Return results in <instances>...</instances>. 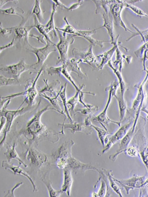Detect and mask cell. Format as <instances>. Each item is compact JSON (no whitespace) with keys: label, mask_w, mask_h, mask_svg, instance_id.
<instances>
[{"label":"cell","mask_w":148,"mask_h":197,"mask_svg":"<svg viewBox=\"0 0 148 197\" xmlns=\"http://www.w3.org/2000/svg\"><path fill=\"white\" fill-rule=\"evenodd\" d=\"M133 122V120L131 121L121 127L108 140L104 148L102 151V153L104 154L107 152L115 144L121 140L131 128Z\"/></svg>","instance_id":"8992f818"},{"label":"cell","mask_w":148,"mask_h":197,"mask_svg":"<svg viewBox=\"0 0 148 197\" xmlns=\"http://www.w3.org/2000/svg\"><path fill=\"white\" fill-rule=\"evenodd\" d=\"M34 25L31 26L32 27V28L33 27L36 28L41 35L43 36L45 38L46 40L50 42H53L51 39L52 36H51L50 35L46 33L44 25L39 22L35 15L34 16Z\"/></svg>","instance_id":"ffe728a7"},{"label":"cell","mask_w":148,"mask_h":197,"mask_svg":"<svg viewBox=\"0 0 148 197\" xmlns=\"http://www.w3.org/2000/svg\"><path fill=\"white\" fill-rule=\"evenodd\" d=\"M42 1L39 0L35 1L32 14H34L39 22L41 23L44 21L43 14L45 11H42L40 7V4Z\"/></svg>","instance_id":"d6986e66"},{"label":"cell","mask_w":148,"mask_h":197,"mask_svg":"<svg viewBox=\"0 0 148 197\" xmlns=\"http://www.w3.org/2000/svg\"><path fill=\"white\" fill-rule=\"evenodd\" d=\"M89 127H92L97 131L100 142L102 146H104L105 145V139L106 138V136L110 134L105 129L95 126L92 123L89 125Z\"/></svg>","instance_id":"603a6c76"},{"label":"cell","mask_w":148,"mask_h":197,"mask_svg":"<svg viewBox=\"0 0 148 197\" xmlns=\"http://www.w3.org/2000/svg\"><path fill=\"white\" fill-rule=\"evenodd\" d=\"M62 128L71 130L72 133H74L76 132H83L87 135L91 134L92 132V130L89 127L85 125L84 124L78 123L73 122L71 124H61Z\"/></svg>","instance_id":"30bf717a"},{"label":"cell","mask_w":148,"mask_h":197,"mask_svg":"<svg viewBox=\"0 0 148 197\" xmlns=\"http://www.w3.org/2000/svg\"><path fill=\"white\" fill-rule=\"evenodd\" d=\"M47 67V65L44 64L37 73L36 75L34 80L29 81L26 86L25 90L23 92V96L25 97L23 103L25 102L28 106L32 107L34 105L36 98L38 94L36 85L40 76L42 75Z\"/></svg>","instance_id":"5b68a950"},{"label":"cell","mask_w":148,"mask_h":197,"mask_svg":"<svg viewBox=\"0 0 148 197\" xmlns=\"http://www.w3.org/2000/svg\"><path fill=\"white\" fill-rule=\"evenodd\" d=\"M10 100L9 101L1 111L2 116L5 119V123L4 126V135L0 142V146L3 143L5 140L7 133L10 131L14 120L18 116L27 112L32 107L27 106L26 107L19 108L16 110H9L7 109Z\"/></svg>","instance_id":"277c9868"},{"label":"cell","mask_w":148,"mask_h":197,"mask_svg":"<svg viewBox=\"0 0 148 197\" xmlns=\"http://www.w3.org/2000/svg\"><path fill=\"white\" fill-rule=\"evenodd\" d=\"M136 124H133L132 128V127L125 136L121 140L119 148L116 153L112 156L110 157H111L110 159L112 160H115L118 155L126 151L133 136Z\"/></svg>","instance_id":"9c48e42d"},{"label":"cell","mask_w":148,"mask_h":197,"mask_svg":"<svg viewBox=\"0 0 148 197\" xmlns=\"http://www.w3.org/2000/svg\"><path fill=\"white\" fill-rule=\"evenodd\" d=\"M79 64L77 60L73 57L68 59L64 64L67 70L70 73H74L79 77L82 78L84 74L79 66Z\"/></svg>","instance_id":"7c38bea8"},{"label":"cell","mask_w":148,"mask_h":197,"mask_svg":"<svg viewBox=\"0 0 148 197\" xmlns=\"http://www.w3.org/2000/svg\"><path fill=\"white\" fill-rule=\"evenodd\" d=\"M108 172L107 175L110 181V186L113 189V190L117 194H118L120 196L122 197L123 196L121 192V190L118 186L116 184L114 181L112 176L111 175L110 172Z\"/></svg>","instance_id":"4316f807"},{"label":"cell","mask_w":148,"mask_h":197,"mask_svg":"<svg viewBox=\"0 0 148 197\" xmlns=\"http://www.w3.org/2000/svg\"><path fill=\"white\" fill-rule=\"evenodd\" d=\"M0 13L4 14H6L18 15L21 17L22 19H23V17L22 15L20 14V13H18L17 12V11L16 10V9L15 8L12 7L5 10H2L1 9H0Z\"/></svg>","instance_id":"f1b7e54d"},{"label":"cell","mask_w":148,"mask_h":197,"mask_svg":"<svg viewBox=\"0 0 148 197\" xmlns=\"http://www.w3.org/2000/svg\"><path fill=\"white\" fill-rule=\"evenodd\" d=\"M55 29L58 34L60 41L55 44L56 49L58 51L60 56L56 62V64H64L68 59V51L70 46L73 44L74 41V37L75 36L62 32Z\"/></svg>","instance_id":"6da1fadb"},{"label":"cell","mask_w":148,"mask_h":197,"mask_svg":"<svg viewBox=\"0 0 148 197\" xmlns=\"http://www.w3.org/2000/svg\"><path fill=\"white\" fill-rule=\"evenodd\" d=\"M46 44L45 47L40 48L34 47L30 44L26 49L35 55L37 61L33 64L35 70H39L43 66L45 60L49 54L56 51L54 43L46 40Z\"/></svg>","instance_id":"7a4b0ae2"},{"label":"cell","mask_w":148,"mask_h":197,"mask_svg":"<svg viewBox=\"0 0 148 197\" xmlns=\"http://www.w3.org/2000/svg\"><path fill=\"white\" fill-rule=\"evenodd\" d=\"M101 185L100 190L98 193V196L103 197L106 194V183L103 180H101Z\"/></svg>","instance_id":"1f68e13d"},{"label":"cell","mask_w":148,"mask_h":197,"mask_svg":"<svg viewBox=\"0 0 148 197\" xmlns=\"http://www.w3.org/2000/svg\"><path fill=\"white\" fill-rule=\"evenodd\" d=\"M57 7L55 4H53L52 5V10L51 15L50 19L47 23L44 25L45 31L47 34L48 33L51 31H52L54 35L57 36V31L55 29L56 27L54 20V16L55 13L56 12V9Z\"/></svg>","instance_id":"ac0fdd59"},{"label":"cell","mask_w":148,"mask_h":197,"mask_svg":"<svg viewBox=\"0 0 148 197\" xmlns=\"http://www.w3.org/2000/svg\"><path fill=\"white\" fill-rule=\"evenodd\" d=\"M13 29L14 27L5 29L2 28L0 29V34L4 37L8 36L11 34L12 30Z\"/></svg>","instance_id":"4dcf8cb0"},{"label":"cell","mask_w":148,"mask_h":197,"mask_svg":"<svg viewBox=\"0 0 148 197\" xmlns=\"http://www.w3.org/2000/svg\"><path fill=\"white\" fill-rule=\"evenodd\" d=\"M30 70H34L33 64L28 65L22 59L16 64L0 68V74L7 77L19 80L21 74Z\"/></svg>","instance_id":"3957f363"},{"label":"cell","mask_w":148,"mask_h":197,"mask_svg":"<svg viewBox=\"0 0 148 197\" xmlns=\"http://www.w3.org/2000/svg\"><path fill=\"white\" fill-rule=\"evenodd\" d=\"M72 183V178L70 172L68 170L66 169L64 171V183L62 189L63 191L66 192L67 189L69 190L70 189Z\"/></svg>","instance_id":"d4e9b609"},{"label":"cell","mask_w":148,"mask_h":197,"mask_svg":"<svg viewBox=\"0 0 148 197\" xmlns=\"http://www.w3.org/2000/svg\"><path fill=\"white\" fill-rule=\"evenodd\" d=\"M147 151V149L146 150H145L141 154L144 162L147 166V153L146 154V152Z\"/></svg>","instance_id":"8d00e7d4"},{"label":"cell","mask_w":148,"mask_h":197,"mask_svg":"<svg viewBox=\"0 0 148 197\" xmlns=\"http://www.w3.org/2000/svg\"><path fill=\"white\" fill-rule=\"evenodd\" d=\"M81 90L82 89L80 90L76 91L75 95L67 101V106L69 105L70 106L69 111L71 110L73 111H74L75 107L79 101L78 96L80 93L81 92Z\"/></svg>","instance_id":"484cf974"},{"label":"cell","mask_w":148,"mask_h":197,"mask_svg":"<svg viewBox=\"0 0 148 197\" xmlns=\"http://www.w3.org/2000/svg\"><path fill=\"white\" fill-rule=\"evenodd\" d=\"M23 184L22 183H18V184H16L14 187L12 189L10 190V191H9L8 192L7 194L5 195V196H13L14 197V191L15 190V189L19 187L21 185H22Z\"/></svg>","instance_id":"e575fe53"},{"label":"cell","mask_w":148,"mask_h":197,"mask_svg":"<svg viewBox=\"0 0 148 197\" xmlns=\"http://www.w3.org/2000/svg\"><path fill=\"white\" fill-rule=\"evenodd\" d=\"M53 1L55 3V5L57 7L58 6L61 8L62 9L65 10L67 11H72L73 10L77 9L81 5L82 1H79L78 3L73 4L69 7H68L64 5L59 0H53Z\"/></svg>","instance_id":"cb8c5ba5"},{"label":"cell","mask_w":148,"mask_h":197,"mask_svg":"<svg viewBox=\"0 0 148 197\" xmlns=\"http://www.w3.org/2000/svg\"><path fill=\"white\" fill-rule=\"evenodd\" d=\"M76 112H80L84 115H88L90 116L93 114L92 111L89 109H79L76 110Z\"/></svg>","instance_id":"d6a6232c"},{"label":"cell","mask_w":148,"mask_h":197,"mask_svg":"<svg viewBox=\"0 0 148 197\" xmlns=\"http://www.w3.org/2000/svg\"><path fill=\"white\" fill-rule=\"evenodd\" d=\"M112 178L114 181L122 185L125 189H127V194L129 193L128 189L139 188L147 183V179L145 176H134L128 179L122 180H117L113 177Z\"/></svg>","instance_id":"ba28073f"},{"label":"cell","mask_w":148,"mask_h":197,"mask_svg":"<svg viewBox=\"0 0 148 197\" xmlns=\"http://www.w3.org/2000/svg\"><path fill=\"white\" fill-rule=\"evenodd\" d=\"M70 166L73 168L81 169L86 171L87 170H94L100 173L101 171L95 167L89 164H84L73 158L69 159L68 161Z\"/></svg>","instance_id":"9a60e30c"},{"label":"cell","mask_w":148,"mask_h":197,"mask_svg":"<svg viewBox=\"0 0 148 197\" xmlns=\"http://www.w3.org/2000/svg\"><path fill=\"white\" fill-rule=\"evenodd\" d=\"M32 28L31 26L28 27H14L17 37L24 40L23 46L26 48L29 44L28 40L29 31Z\"/></svg>","instance_id":"8fae6325"},{"label":"cell","mask_w":148,"mask_h":197,"mask_svg":"<svg viewBox=\"0 0 148 197\" xmlns=\"http://www.w3.org/2000/svg\"><path fill=\"white\" fill-rule=\"evenodd\" d=\"M4 125L5 123L3 121H0V133L4 128Z\"/></svg>","instance_id":"f35d334b"},{"label":"cell","mask_w":148,"mask_h":197,"mask_svg":"<svg viewBox=\"0 0 148 197\" xmlns=\"http://www.w3.org/2000/svg\"><path fill=\"white\" fill-rule=\"evenodd\" d=\"M2 24L1 22H0V29H2Z\"/></svg>","instance_id":"ab89813d"},{"label":"cell","mask_w":148,"mask_h":197,"mask_svg":"<svg viewBox=\"0 0 148 197\" xmlns=\"http://www.w3.org/2000/svg\"><path fill=\"white\" fill-rule=\"evenodd\" d=\"M15 143L12 146L10 145L7 147V150L4 153L7 159V161L10 162L12 159H16L19 161L21 164H22L25 167H27V165L22 161L19 157L15 148Z\"/></svg>","instance_id":"2e32d148"},{"label":"cell","mask_w":148,"mask_h":197,"mask_svg":"<svg viewBox=\"0 0 148 197\" xmlns=\"http://www.w3.org/2000/svg\"><path fill=\"white\" fill-rule=\"evenodd\" d=\"M29 36L30 37L36 38L37 39L38 41H40L41 42L43 43L45 45L46 44V42L45 40H44L45 37L42 35H40L39 36H37L33 34L29 35Z\"/></svg>","instance_id":"d590c367"},{"label":"cell","mask_w":148,"mask_h":197,"mask_svg":"<svg viewBox=\"0 0 148 197\" xmlns=\"http://www.w3.org/2000/svg\"><path fill=\"white\" fill-rule=\"evenodd\" d=\"M19 80L6 77L0 75V88L12 86L19 85Z\"/></svg>","instance_id":"44dd1931"},{"label":"cell","mask_w":148,"mask_h":197,"mask_svg":"<svg viewBox=\"0 0 148 197\" xmlns=\"http://www.w3.org/2000/svg\"><path fill=\"white\" fill-rule=\"evenodd\" d=\"M126 152L129 156L135 157L137 156V151L136 148L134 146L131 147L126 150Z\"/></svg>","instance_id":"f546056e"},{"label":"cell","mask_w":148,"mask_h":197,"mask_svg":"<svg viewBox=\"0 0 148 197\" xmlns=\"http://www.w3.org/2000/svg\"></svg>","instance_id":"60d3db41"},{"label":"cell","mask_w":148,"mask_h":197,"mask_svg":"<svg viewBox=\"0 0 148 197\" xmlns=\"http://www.w3.org/2000/svg\"><path fill=\"white\" fill-rule=\"evenodd\" d=\"M46 70L47 74L50 75H62L74 87L76 91L82 89L79 88L73 80L70 73L67 70L64 64L57 67H47Z\"/></svg>","instance_id":"52a82bcc"},{"label":"cell","mask_w":148,"mask_h":197,"mask_svg":"<svg viewBox=\"0 0 148 197\" xmlns=\"http://www.w3.org/2000/svg\"><path fill=\"white\" fill-rule=\"evenodd\" d=\"M59 91L58 94L56 96L53 97H51L49 96L45 93H38V95L40 96L43 97L44 98L49 101L51 104L56 108L55 109L58 111L59 110H58V109H60L61 110L60 104L62 103L61 101L58 98L59 96Z\"/></svg>","instance_id":"7402d4cb"},{"label":"cell","mask_w":148,"mask_h":197,"mask_svg":"<svg viewBox=\"0 0 148 197\" xmlns=\"http://www.w3.org/2000/svg\"><path fill=\"white\" fill-rule=\"evenodd\" d=\"M2 167L6 170H9L12 171L14 174H18L26 176L30 180L34 186V183L28 174L21 168L20 166H16L13 164H10L7 161H3L2 162Z\"/></svg>","instance_id":"5bb4252c"},{"label":"cell","mask_w":148,"mask_h":197,"mask_svg":"<svg viewBox=\"0 0 148 197\" xmlns=\"http://www.w3.org/2000/svg\"><path fill=\"white\" fill-rule=\"evenodd\" d=\"M15 98L14 94L5 97L0 96V111H1L5 105L9 100Z\"/></svg>","instance_id":"83f0119b"},{"label":"cell","mask_w":148,"mask_h":197,"mask_svg":"<svg viewBox=\"0 0 148 197\" xmlns=\"http://www.w3.org/2000/svg\"><path fill=\"white\" fill-rule=\"evenodd\" d=\"M15 40V37H14L12 41L8 44L0 47V53L3 50L7 48H9L13 46L14 44V41Z\"/></svg>","instance_id":"836d02e7"},{"label":"cell","mask_w":148,"mask_h":197,"mask_svg":"<svg viewBox=\"0 0 148 197\" xmlns=\"http://www.w3.org/2000/svg\"><path fill=\"white\" fill-rule=\"evenodd\" d=\"M67 83H66L64 86H62L59 91V96L60 97L62 103L64 106V111L66 114V116L69 118L71 123L73 122L72 119L69 112V109L68 107L66 100V89Z\"/></svg>","instance_id":"e0dca14e"},{"label":"cell","mask_w":148,"mask_h":197,"mask_svg":"<svg viewBox=\"0 0 148 197\" xmlns=\"http://www.w3.org/2000/svg\"><path fill=\"white\" fill-rule=\"evenodd\" d=\"M14 1V0H0V9L6 3L10 2H14L12 1Z\"/></svg>","instance_id":"74e56055"},{"label":"cell","mask_w":148,"mask_h":197,"mask_svg":"<svg viewBox=\"0 0 148 197\" xmlns=\"http://www.w3.org/2000/svg\"><path fill=\"white\" fill-rule=\"evenodd\" d=\"M43 81L45 84V86L43 88L38 92V93H43L48 92L50 93V96H49L50 97H53L56 96L58 94L59 92H57L56 88L60 84V81L56 80L52 83V84L49 85L48 80L44 79Z\"/></svg>","instance_id":"4fadbf2b"}]
</instances>
